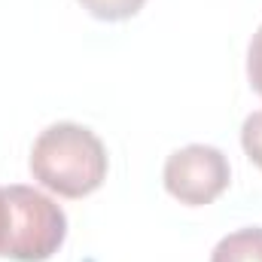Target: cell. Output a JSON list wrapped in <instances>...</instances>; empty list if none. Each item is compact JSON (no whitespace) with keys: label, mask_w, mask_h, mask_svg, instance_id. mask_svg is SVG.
I'll return each instance as SVG.
<instances>
[{"label":"cell","mask_w":262,"mask_h":262,"mask_svg":"<svg viewBox=\"0 0 262 262\" xmlns=\"http://www.w3.org/2000/svg\"><path fill=\"white\" fill-rule=\"evenodd\" d=\"M28 168L40 186L61 198H85L107 180V149L101 137L79 122H55L37 134Z\"/></svg>","instance_id":"obj_1"},{"label":"cell","mask_w":262,"mask_h":262,"mask_svg":"<svg viewBox=\"0 0 262 262\" xmlns=\"http://www.w3.org/2000/svg\"><path fill=\"white\" fill-rule=\"evenodd\" d=\"M3 238L0 256L12 262L52 259L67 238V213L61 204L34 186H3Z\"/></svg>","instance_id":"obj_2"},{"label":"cell","mask_w":262,"mask_h":262,"mask_svg":"<svg viewBox=\"0 0 262 262\" xmlns=\"http://www.w3.org/2000/svg\"><path fill=\"white\" fill-rule=\"evenodd\" d=\"M168 195H174L180 204L201 207L223 195L232 183V168L223 149L210 143H189L168 156L162 171Z\"/></svg>","instance_id":"obj_3"},{"label":"cell","mask_w":262,"mask_h":262,"mask_svg":"<svg viewBox=\"0 0 262 262\" xmlns=\"http://www.w3.org/2000/svg\"><path fill=\"white\" fill-rule=\"evenodd\" d=\"M210 262H262V229L247 226V229L229 232L213 247Z\"/></svg>","instance_id":"obj_4"},{"label":"cell","mask_w":262,"mask_h":262,"mask_svg":"<svg viewBox=\"0 0 262 262\" xmlns=\"http://www.w3.org/2000/svg\"><path fill=\"white\" fill-rule=\"evenodd\" d=\"M146 0H79V6L101 21H125L143 9Z\"/></svg>","instance_id":"obj_5"},{"label":"cell","mask_w":262,"mask_h":262,"mask_svg":"<svg viewBox=\"0 0 262 262\" xmlns=\"http://www.w3.org/2000/svg\"><path fill=\"white\" fill-rule=\"evenodd\" d=\"M241 146L247 152V159L262 171V110L250 113L241 125Z\"/></svg>","instance_id":"obj_6"},{"label":"cell","mask_w":262,"mask_h":262,"mask_svg":"<svg viewBox=\"0 0 262 262\" xmlns=\"http://www.w3.org/2000/svg\"><path fill=\"white\" fill-rule=\"evenodd\" d=\"M247 79H250V89L262 98V25L256 28L247 49Z\"/></svg>","instance_id":"obj_7"},{"label":"cell","mask_w":262,"mask_h":262,"mask_svg":"<svg viewBox=\"0 0 262 262\" xmlns=\"http://www.w3.org/2000/svg\"><path fill=\"white\" fill-rule=\"evenodd\" d=\"M3 204L6 201H3V186H0V238H3Z\"/></svg>","instance_id":"obj_8"}]
</instances>
